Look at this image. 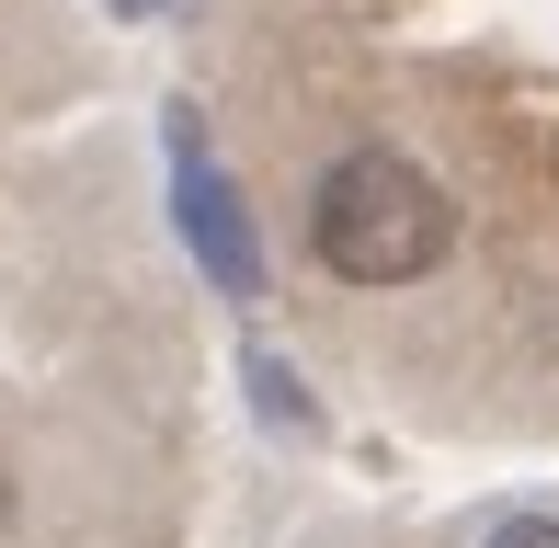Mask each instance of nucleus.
<instances>
[{
  "label": "nucleus",
  "mask_w": 559,
  "mask_h": 548,
  "mask_svg": "<svg viewBox=\"0 0 559 548\" xmlns=\"http://www.w3.org/2000/svg\"><path fill=\"white\" fill-rule=\"evenodd\" d=\"M445 240H456V206L400 148H343L309 183V263L332 286H412L445 263Z\"/></svg>",
  "instance_id": "f257e3e1"
},
{
  "label": "nucleus",
  "mask_w": 559,
  "mask_h": 548,
  "mask_svg": "<svg viewBox=\"0 0 559 548\" xmlns=\"http://www.w3.org/2000/svg\"><path fill=\"white\" fill-rule=\"evenodd\" d=\"M183 229H194V252H206V274L228 297H251L263 286V252H251V229H240V206H228V183L206 160H183Z\"/></svg>",
  "instance_id": "f03ea898"
},
{
  "label": "nucleus",
  "mask_w": 559,
  "mask_h": 548,
  "mask_svg": "<svg viewBox=\"0 0 559 548\" xmlns=\"http://www.w3.org/2000/svg\"><path fill=\"white\" fill-rule=\"evenodd\" d=\"M479 548H559V514H502Z\"/></svg>",
  "instance_id": "7ed1b4c3"
}]
</instances>
